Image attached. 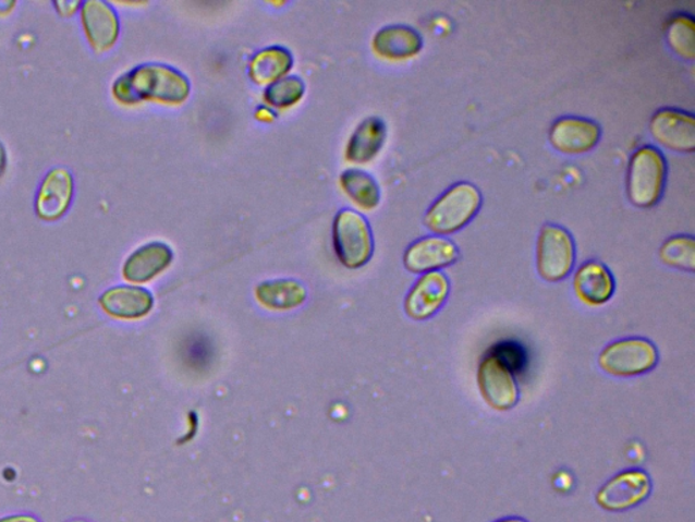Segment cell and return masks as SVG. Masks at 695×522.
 <instances>
[{
	"instance_id": "6da1fadb",
	"label": "cell",
	"mask_w": 695,
	"mask_h": 522,
	"mask_svg": "<svg viewBox=\"0 0 695 522\" xmlns=\"http://www.w3.org/2000/svg\"><path fill=\"white\" fill-rule=\"evenodd\" d=\"M191 81L173 65L145 63L126 71L113 82L114 100L123 106L153 101L179 107L191 96Z\"/></svg>"
},
{
	"instance_id": "7a4b0ae2",
	"label": "cell",
	"mask_w": 695,
	"mask_h": 522,
	"mask_svg": "<svg viewBox=\"0 0 695 522\" xmlns=\"http://www.w3.org/2000/svg\"><path fill=\"white\" fill-rule=\"evenodd\" d=\"M669 165L658 147L645 145L632 154L627 167L629 201L638 208H653L663 197Z\"/></svg>"
},
{
	"instance_id": "3957f363",
	"label": "cell",
	"mask_w": 695,
	"mask_h": 522,
	"mask_svg": "<svg viewBox=\"0 0 695 522\" xmlns=\"http://www.w3.org/2000/svg\"><path fill=\"white\" fill-rule=\"evenodd\" d=\"M483 205L481 192L472 183H456L446 190L424 216V224L436 235L454 234L473 221Z\"/></svg>"
},
{
	"instance_id": "277c9868",
	"label": "cell",
	"mask_w": 695,
	"mask_h": 522,
	"mask_svg": "<svg viewBox=\"0 0 695 522\" xmlns=\"http://www.w3.org/2000/svg\"><path fill=\"white\" fill-rule=\"evenodd\" d=\"M659 350L645 338L615 340L600 351L598 364L606 375L612 377H638L647 375L658 366Z\"/></svg>"
},
{
	"instance_id": "5b68a950",
	"label": "cell",
	"mask_w": 695,
	"mask_h": 522,
	"mask_svg": "<svg viewBox=\"0 0 695 522\" xmlns=\"http://www.w3.org/2000/svg\"><path fill=\"white\" fill-rule=\"evenodd\" d=\"M332 235L336 255L346 268H361L371 260L373 230L361 213L343 208L336 214Z\"/></svg>"
},
{
	"instance_id": "8992f818",
	"label": "cell",
	"mask_w": 695,
	"mask_h": 522,
	"mask_svg": "<svg viewBox=\"0 0 695 522\" xmlns=\"http://www.w3.org/2000/svg\"><path fill=\"white\" fill-rule=\"evenodd\" d=\"M576 263V244L572 234L559 224L540 229L537 241V269L546 282L557 283L570 277Z\"/></svg>"
},
{
	"instance_id": "52a82bcc",
	"label": "cell",
	"mask_w": 695,
	"mask_h": 522,
	"mask_svg": "<svg viewBox=\"0 0 695 522\" xmlns=\"http://www.w3.org/2000/svg\"><path fill=\"white\" fill-rule=\"evenodd\" d=\"M477 381L484 400L496 411L514 409L520 401L521 391L515 373L492 351L479 362Z\"/></svg>"
},
{
	"instance_id": "ba28073f",
	"label": "cell",
	"mask_w": 695,
	"mask_h": 522,
	"mask_svg": "<svg viewBox=\"0 0 695 522\" xmlns=\"http://www.w3.org/2000/svg\"><path fill=\"white\" fill-rule=\"evenodd\" d=\"M653 491V481L643 470H625L612 476L597 493V503L608 512H626L638 507Z\"/></svg>"
},
{
	"instance_id": "9c48e42d",
	"label": "cell",
	"mask_w": 695,
	"mask_h": 522,
	"mask_svg": "<svg viewBox=\"0 0 695 522\" xmlns=\"http://www.w3.org/2000/svg\"><path fill=\"white\" fill-rule=\"evenodd\" d=\"M650 135L656 142L676 153L692 154L695 150V118L678 108H661L649 123Z\"/></svg>"
},
{
	"instance_id": "30bf717a",
	"label": "cell",
	"mask_w": 695,
	"mask_h": 522,
	"mask_svg": "<svg viewBox=\"0 0 695 522\" xmlns=\"http://www.w3.org/2000/svg\"><path fill=\"white\" fill-rule=\"evenodd\" d=\"M602 136V129L592 119L564 117L557 119L549 130L550 145L568 156H581L594 150Z\"/></svg>"
},
{
	"instance_id": "8fae6325",
	"label": "cell",
	"mask_w": 695,
	"mask_h": 522,
	"mask_svg": "<svg viewBox=\"0 0 695 522\" xmlns=\"http://www.w3.org/2000/svg\"><path fill=\"white\" fill-rule=\"evenodd\" d=\"M450 290V279L444 272L423 274L406 295V315L413 320H428L443 307Z\"/></svg>"
},
{
	"instance_id": "7c38bea8",
	"label": "cell",
	"mask_w": 695,
	"mask_h": 522,
	"mask_svg": "<svg viewBox=\"0 0 695 522\" xmlns=\"http://www.w3.org/2000/svg\"><path fill=\"white\" fill-rule=\"evenodd\" d=\"M74 196V178L68 168L54 167L41 181L36 214L42 221H57L68 213Z\"/></svg>"
},
{
	"instance_id": "4fadbf2b",
	"label": "cell",
	"mask_w": 695,
	"mask_h": 522,
	"mask_svg": "<svg viewBox=\"0 0 695 522\" xmlns=\"http://www.w3.org/2000/svg\"><path fill=\"white\" fill-rule=\"evenodd\" d=\"M460 260V250L451 240L428 235L407 246L404 266L412 274L440 271Z\"/></svg>"
},
{
	"instance_id": "5bb4252c",
	"label": "cell",
	"mask_w": 695,
	"mask_h": 522,
	"mask_svg": "<svg viewBox=\"0 0 695 522\" xmlns=\"http://www.w3.org/2000/svg\"><path fill=\"white\" fill-rule=\"evenodd\" d=\"M80 11L82 26L94 51L101 53L113 48L120 36V19L112 4L86 0Z\"/></svg>"
},
{
	"instance_id": "9a60e30c",
	"label": "cell",
	"mask_w": 695,
	"mask_h": 522,
	"mask_svg": "<svg viewBox=\"0 0 695 522\" xmlns=\"http://www.w3.org/2000/svg\"><path fill=\"white\" fill-rule=\"evenodd\" d=\"M615 278L610 268L599 260H588L576 269L573 290L577 299L588 306H602L615 294Z\"/></svg>"
},
{
	"instance_id": "2e32d148",
	"label": "cell",
	"mask_w": 695,
	"mask_h": 522,
	"mask_svg": "<svg viewBox=\"0 0 695 522\" xmlns=\"http://www.w3.org/2000/svg\"><path fill=\"white\" fill-rule=\"evenodd\" d=\"M371 47L380 59L405 62L422 52L424 40L415 27L397 24L385 26L375 33Z\"/></svg>"
},
{
	"instance_id": "e0dca14e",
	"label": "cell",
	"mask_w": 695,
	"mask_h": 522,
	"mask_svg": "<svg viewBox=\"0 0 695 522\" xmlns=\"http://www.w3.org/2000/svg\"><path fill=\"white\" fill-rule=\"evenodd\" d=\"M99 305L110 317L121 320H137L153 311L154 296L139 286L121 284L103 291Z\"/></svg>"
},
{
	"instance_id": "ac0fdd59",
	"label": "cell",
	"mask_w": 695,
	"mask_h": 522,
	"mask_svg": "<svg viewBox=\"0 0 695 522\" xmlns=\"http://www.w3.org/2000/svg\"><path fill=\"white\" fill-rule=\"evenodd\" d=\"M173 251L161 241H153L132 252L123 266V278L130 283H147L170 267Z\"/></svg>"
},
{
	"instance_id": "d6986e66",
	"label": "cell",
	"mask_w": 695,
	"mask_h": 522,
	"mask_svg": "<svg viewBox=\"0 0 695 522\" xmlns=\"http://www.w3.org/2000/svg\"><path fill=\"white\" fill-rule=\"evenodd\" d=\"M388 128L380 118H367L357 125L345 147L348 162L364 165L371 162L386 142Z\"/></svg>"
},
{
	"instance_id": "ffe728a7",
	"label": "cell",
	"mask_w": 695,
	"mask_h": 522,
	"mask_svg": "<svg viewBox=\"0 0 695 522\" xmlns=\"http://www.w3.org/2000/svg\"><path fill=\"white\" fill-rule=\"evenodd\" d=\"M292 65H294V57L289 48L270 46L263 48L251 59L247 73L255 84L269 86L289 75Z\"/></svg>"
},
{
	"instance_id": "44dd1931",
	"label": "cell",
	"mask_w": 695,
	"mask_h": 522,
	"mask_svg": "<svg viewBox=\"0 0 695 522\" xmlns=\"http://www.w3.org/2000/svg\"><path fill=\"white\" fill-rule=\"evenodd\" d=\"M256 299L267 309L291 311L306 301L307 291L295 279L268 280L257 286Z\"/></svg>"
},
{
	"instance_id": "7402d4cb",
	"label": "cell",
	"mask_w": 695,
	"mask_h": 522,
	"mask_svg": "<svg viewBox=\"0 0 695 522\" xmlns=\"http://www.w3.org/2000/svg\"><path fill=\"white\" fill-rule=\"evenodd\" d=\"M341 190L362 210L371 211L380 202V189L371 174L358 169L344 170L340 175Z\"/></svg>"
},
{
	"instance_id": "603a6c76",
	"label": "cell",
	"mask_w": 695,
	"mask_h": 522,
	"mask_svg": "<svg viewBox=\"0 0 695 522\" xmlns=\"http://www.w3.org/2000/svg\"><path fill=\"white\" fill-rule=\"evenodd\" d=\"M694 16L675 13L667 20V43L678 57L693 60L695 57Z\"/></svg>"
},
{
	"instance_id": "cb8c5ba5",
	"label": "cell",
	"mask_w": 695,
	"mask_h": 522,
	"mask_svg": "<svg viewBox=\"0 0 695 522\" xmlns=\"http://www.w3.org/2000/svg\"><path fill=\"white\" fill-rule=\"evenodd\" d=\"M306 85L300 76L286 75L264 90V101L272 109H290L305 97Z\"/></svg>"
},
{
	"instance_id": "d4e9b609",
	"label": "cell",
	"mask_w": 695,
	"mask_h": 522,
	"mask_svg": "<svg viewBox=\"0 0 695 522\" xmlns=\"http://www.w3.org/2000/svg\"><path fill=\"white\" fill-rule=\"evenodd\" d=\"M659 256L666 266L694 272L695 243L693 235L680 234L666 240L660 246Z\"/></svg>"
},
{
	"instance_id": "484cf974",
	"label": "cell",
	"mask_w": 695,
	"mask_h": 522,
	"mask_svg": "<svg viewBox=\"0 0 695 522\" xmlns=\"http://www.w3.org/2000/svg\"><path fill=\"white\" fill-rule=\"evenodd\" d=\"M490 351L498 355L512 372L517 373L523 369L526 355H524L521 345L512 342H504Z\"/></svg>"
},
{
	"instance_id": "4316f807",
	"label": "cell",
	"mask_w": 695,
	"mask_h": 522,
	"mask_svg": "<svg viewBox=\"0 0 695 522\" xmlns=\"http://www.w3.org/2000/svg\"><path fill=\"white\" fill-rule=\"evenodd\" d=\"M54 8L58 9V13L63 16H71L76 13V10L81 9V2H54Z\"/></svg>"
},
{
	"instance_id": "83f0119b",
	"label": "cell",
	"mask_w": 695,
	"mask_h": 522,
	"mask_svg": "<svg viewBox=\"0 0 695 522\" xmlns=\"http://www.w3.org/2000/svg\"><path fill=\"white\" fill-rule=\"evenodd\" d=\"M256 119L261 123H273L276 120V112L272 108L269 107H260L257 109Z\"/></svg>"
},
{
	"instance_id": "f1b7e54d",
	"label": "cell",
	"mask_w": 695,
	"mask_h": 522,
	"mask_svg": "<svg viewBox=\"0 0 695 522\" xmlns=\"http://www.w3.org/2000/svg\"><path fill=\"white\" fill-rule=\"evenodd\" d=\"M0 522H38L32 515L19 514V515H9V518L0 519Z\"/></svg>"
},
{
	"instance_id": "f546056e",
	"label": "cell",
	"mask_w": 695,
	"mask_h": 522,
	"mask_svg": "<svg viewBox=\"0 0 695 522\" xmlns=\"http://www.w3.org/2000/svg\"><path fill=\"white\" fill-rule=\"evenodd\" d=\"M5 168H8V151H5L3 143L0 142V178L4 174Z\"/></svg>"
},
{
	"instance_id": "4dcf8cb0",
	"label": "cell",
	"mask_w": 695,
	"mask_h": 522,
	"mask_svg": "<svg viewBox=\"0 0 695 522\" xmlns=\"http://www.w3.org/2000/svg\"><path fill=\"white\" fill-rule=\"evenodd\" d=\"M14 5L15 2H11V0H0V14H9Z\"/></svg>"
},
{
	"instance_id": "1f68e13d",
	"label": "cell",
	"mask_w": 695,
	"mask_h": 522,
	"mask_svg": "<svg viewBox=\"0 0 695 522\" xmlns=\"http://www.w3.org/2000/svg\"><path fill=\"white\" fill-rule=\"evenodd\" d=\"M495 522H527V521L523 519H517V518H509V519H503V520H499Z\"/></svg>"
},
{
	"instance_id": "d6a6232c",
	"label": "cell",
	"mask_w": 695,
	"mask_h": 522,
	"mask_svg": "<svg viewBox=\"0 0 695 522\" xmlns=\"http://www.w3.org/2000/svg\"><path fill=\"white\" fill-rule=\"evenodd\" d=\"M71 522H85V521H71Z\"/></svg>"
}]
</instances>
